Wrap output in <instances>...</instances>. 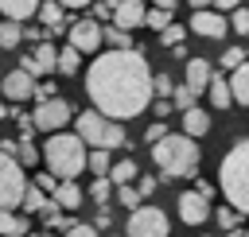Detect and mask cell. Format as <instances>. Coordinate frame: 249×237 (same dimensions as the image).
<instances>
[{"instance_id":"obj_1","label":"cell","mask_w":249,"mask_h":237,"mask_svg":"<svg viewBox=\"0 0 249 237\" xmlns=\"http://www.w3.org/2000/svg\"><path fill=\"white\" fill-rule=\"evenodd\" d=\"M86 93L109 120H132L152 105V66L140 51H105L86 70Z\"/></svg>"},{"instance_id":"obj_2","label":"cell","mask_w":249,"mask_h":237,"mask_svg":"<svg viewBox=\"0 0 249 237\" xmlns=\"http://www.w3.org/2000/svg\"><path fill=\"white\" fill-rule=\"evenodd\" d=\"M43 163H47V171L58 183H70V179H78L86 171L89 152H86V144H82L78 132H51L47 148H43Z\"/></svg>"},{"instance_id":"obj_3","label":"cell","mask_w":249,"mask_h":237,"mask_svg":"<svg viewBox=\"0 0 249 237\" xmlns=\"http://www.w3.org/2000/svg\"><path fill=\"white\" fill-rule=\"evenodd\" d=\"M152 163H156L167 179L198 175V163H202L198 140H191V136H183V132H167L160 144H152Z\"/></svg>"},{"instance_id":"obj_4","label":"cell","mask_w":249,"mask_h":237,"mask_svg":"<svg viewBox=\"0 0 249 237\" xmlns=\"http://www.w3.org/2000/svg\"><path fill=\"white\" fill-rule=\"evenodd\" d=\"M218 186L237 214H249V140H237L218 163Z\"/></svg>"},{"instance_id":"obj_5","label":"cell","mask_w":249,"mask_h":237,"mask_svg":"<svg viewBox=\"0 0 249 237\" xmlns=\"http://www.w3.org/2000/svg\"><path fill=\"white\" fill-rule=\"evenodd\" d=\"M74 132H78V136H82V144H86V148H93V152L124 148V128H121V120H109V117H105V113H97V109L78 113Z\"/></svg>"},{"instance_id":"obj_6","label":"cell","mask_w":249,"mask_h":237,"mask_svg":"<svg viewBox=\"0 0 249 237\" xmlns=\"http://www.w3.org/2000/svg\"><path fill=\"white\" fill-rule=\"evenodd\" d=\"M23 194H27L23 163H16V155L0 148V210H19Z\"/></svg>"},{"instance_id":"obj_7","label":"cell","mask_w":249,"mask_h":237,"mask_svg":"<svg viewBox=\"0 0 249 237\" xmlns=\"http://www.w3.org/2000/svg\"><path fill=\"white\" fill-rule=\"evenodd\" d=\"M128 237H167L171 233V221H167V214L160 210V206H140V210H132L128 214Z\"/></svg>"},{"instance_id":"obj_8","label":"cell","mask_w":249,"mask_h":237,"mask_svg":"<svg viewBox=\"0 0 249 237\" xmlns=\"http://www.w3.org/2000/svg\"><path fill=\"white\" fill-rule=\"evenodd\" d=\"M70 101L66 97H51V101H39L35 105V113H31V124L39 128V132H62L66 124H70Z\"/></svg>"},{"instance_id":"obj_9","label":"cell","mask_w":249,"mask_h":237,"mask_svg":"<svg viewBox=\"0 0 249 237\" xmlns=\"http://www.w3.org/2000/svg\"><path fill=\"white\" fill-rule=\"evenodd\" d=\"M101 43H105V39H101V23H97V19H74V23H70V47H74L78 54H97Z\"/></svg>"},{"instance_id":"obj_10","label":"cell","mask_w":249,"mask_h":237,"mask_svg":"<svg viewBox=\"0 0 249 237\" xmlns=\"http://www.w3.org/2000/svg\"><path fill=\"white\" fill-rule=\"evenodd\" d=\"M175 210H179V218H183L187 225H202V221L210 218V198L198 194V190H183L179 202H175Z\"/></svg>"},{"instance_id":"obj_11","label":"cell","mask_w":249,"mask_h":237,"mask_svg":"<svg viewBox=\"0 0 249 237\" xmlns=\"http://www.w3.org/2000/svg\"><path fill=\"white\" fill-rule=\"evenodd\" d=\"M191 31L202 35V39H222L230 31V19L222 12H214V8H206V12H195L191 16Z\"/></svg>"},{"instance_id":"obj_12","label":"cell","mask_w":249,"mask_h":237,"mask_svg":"<svg viewBox=\"0 0 249 237\" xmlns=\"http://www.w3.org/2000/svg\"><path fill=\"white\" fill-rule=\"evenodd\" d=\"M4 97L8 101H31L35 97V78L27 70H8L4 74Z\"/></svg>"},{"instance_id":"obj_13","label":"cell","mask_w":249,"mask_h":237,"mask_svg":"<svg viewBox=\"0 0 249 237\" xmlns=\"http://www.w3.org/2000/svg\"><path fill=\"white\" fill-rule=\"evenodd\" d=\"M144 19H148V8H144V0H117L113 27H121V31H132V27H140Z\"/></svg>"},{"instance_id":"obj_14","label":"cell","mask_w":249,"mask_h":237,"mask_svg":"<svg viewBox=\"0 0 249 237\" xmlns=\"http://www.w3.org/2000/svg\"><path fill=\"white\" fill-rule=\"evenodd\" d=\"M210 78H214V70H210V62L206 58H187V89L191 93H206L210 89Z\"/></svg>"},{"instance_id":"obj_15","label":"cell","mask_w":249,"mask_h":237,"mask_svg":"<svg viewBox=\"0 0 249 237\" xmlns=\"http://www.w3.org/2000/svg\"><path fill=\"white\" fill-rule=\"evenodd\" d=\"M39 4H43V0H0V12H4V19L23 23V19L39 16Z\"/></svg>"},{"instance_id":"obj_16","label":"cell","mask_w":249,"mask_h":237,"mask_svg":"<svg viewBox=\"0 0 249 237\" xmlns=\"http://www.w3.org/2000/svg\"><path fill=\"white\" fill-rule=\"evenodd\" d=\"M210 132V113L206 109H187L183 113V136H191V140H198V136H206Z\"/></svg>"},{"instance_id":"obj_17","label":"cell","mask_w":249,"mask_h":237,"mask_svg":"<svg viewBox=\"0 0 249 237\" xmlns=\"http://www.w3.org/2000/svg\"><path fill=\"white\" fill-rule=\"evenodd\" d=\"M82 198H86V190L78 186V179H70V183H58V186H54V202H58V210H78V206H82Z\"/></svg>"},{"instance_id":"obj_18","label":"cell","mask_w":249,"mask_h":237,"mask_svg":"<svg viewBox=\"0 0 249 237\" xmlns=\"http://www.w3.org/2000/svg\"><path fill=\"white\" fill-rule=\"evenodd\" d=\"M230 93H233V105H245L249 109V62H241L230 74Z\"/></svg>"},{"instance_id":"obj_19","label":"cell","mask_w":249,"mask_h":237,"mask_svg":"<svg viewBox=\"0 0 249 237\" xmlns=\"http://www.w3.org/2000/svg\"><path fill=\"white\" fill-rule=\"evenodd\" d=\"M27 218L23 214H16V210H0V237H23L27 233Z\"/></svg>"},{"instance_id":"obj_20","label":"cell","mask_w":249,"mask_h":237,"mask_svg":"<svg viewBox=\"0 0 249 237\" xmlns=\"http://www.w3.org/2000/svg\"><path fill=\"white\" fill-rule=\"evenodd\" d=\"M206 97H210V105H214V109H230V105H233L230 82H226V78H218V74L210 78V89H206Z\"/></svg>"},{"instance_id":"obj_21","label":"cell","mask_w":249,"mask_h":237,"mask_svg":"<svg viewBox=\"0 0 249 237\" xmlns=\"http://www.w3.org/2000/svg\"><path fill=\"white\" fill-rule=\"evenodd\" d=\"M31 58H35V70H39V74H47V70H58V51H54L47 39L35 47V54H31Z\"/></svg>"},{"instance_id":"obj_22","label":"cell","mask_w":249,"mask_h":237,"mask_svg":"<svg viewBox=\"0 0 249 237\" xmlns=\"http://www.w3.org/2000/svg\"><path fill=\"white\" fill-rule=\"evenodd\" d=\"M132 179H136V163H132V159L113 163V171H109V183H113V186H132Z\"/></svg>"},{"instance_id":"obj_23","label":"cell","mask_w":249,"mask_h":237,"mask_svg":"<svg viewBox=\"0 0 249 237\" xmlns=\"http://www.w3.org/2000/svg\"><path fill=\"white\" fill-rule=\"evenodd\" d=\"M62 4L58 0H47V4H39V19L47 23V27H54V31H62Z\"/></svg>"},{"instance_id":"obj_24","label":"cell","mask_w":249,"mask_h":237,"mask_svg":"<svg viewBox=\"0 0 249 237\" xmlns=\"http://www.w3.org/2000/svg\"><path fill=\"white\" fill-rule=\"evenodd\" d=\"M101 39L109 43V51H136L128 31H121V27H101Z\"/></svg>"},{"instance_id":"obj_25","label":"cell","mask_w":249,"mask_h":237,"mask_svg":"<svg viewBox=\"0 0 249 237\" xmlns=\"http://www.w3.org/2000/svg\"><path fill=\"white\" fill-rule=\"evenodd\" d=\"M19 39H23V27L12 23V19H4V23H0V51H16Z\"/></svg>"},{"instance_id":"obj_26","label":"cell","mask_w":249,"mask_h":237,"mask_svg":"<svg viewBox=\"0 0 249 237\" xmlns=\"http://www.w3.org/2000/svg\"><path fill=\"white\" fill-rule=\"evenodd\" d=\"M78 62H82V54L66 43V47L58 51V74H78Z\"/></svg>"},{"instance_id":"obj_27","label":"cell","mask_w":249,"mask_h":237,"mask_svg":"<svg viewBox=\"0 0 249 237\" xmlns=\"http://www.w3.org/2000/svg\"><path fill=\"white\" fill-rule=\"evenodd\" d=\"M86 167L93 171V179H109V171H113L109 152H89V163H86Z\"/></svg>"},{"instance_id":"obj_28","label":"cell","mask_w":249,"mask_h":237,"mask_svg":"<svg viewBox=\"0 0 249 237\" xmlns=\"http://www.w3.org/2000/svg\"><path fill=\"white\" fill-rule=\"evenodd\" d=\"M195 101H198V93H191L187 85H175V93H171V105H175L179 113H187V109H195Z\"/></svg>"},{"instance_id":"obj_29","label":"cell","mask_w":249,"mask_h":237,"mask_svg":"<svg viewBox=\"0 0 249 237\" xmlns=\"http://www.w3.org/2000/svg\"><path fill=\"white\" fill-rule=\"evenodd\" d=\"M43 206H47V198H43V190H39L35 183H27V194H23V210H27V214H39Z\"/></svg>"},{"instance_id":"obj_30","label":"cell","mask_w":249,"mask_h":237,"mask_svg":"<svg viewBox=\"0 0 249 237\" xmlns=\"http://www.w3.org/2000/svg\"><path fill=\"white\" fill-rule=\"evenodd\" d=\"M152 31H167L171 27V12H163V8H148V19H144Z\"/></svg>"},{"instance_id":"obj_31","label":"cell","mask_w":249,"mask_h":237,"mask_svg":"<svg viewBox=\"0 0 249 237\" xmlns=\"http://www.w3.org/2000/svg\"><path fill=\"white\" fill-rule=\"evenodd\" d=\"M152 93H156V101H171V93H175L171 78H167V74H156V78H152Z\"/></svg>"},{"instance_id":"obj_32","label":"cell","mask_w":249,"mask_h":237,"mask_svg":"<svg viewBox=\"0 0 249 237\" xmlns=\"http://www.w3.org/2000/svg\"><path fill=\"white\" fill-rule=\"evenodd\" d=\"M183 35H187V27H179V23H171V27H167V31H160V43H163V47H171V51H175V47H179V43H183Z\"/></svg>"},{"instance_id":"obj_33","label":"cell","mask_w":249,"mask_h":237,"mask_svg":"<svg viewBox=\"0 0 249 237\" xmlns=\"http://www.w3.org/2000/svg\"><path fill=\"white\" fill-rule=\"evenodd\" d=\"M113 190H117V186H113L109 179H93V186H89V194H93V202H101V206L109 202V194H113Z\"/></svg>"},{"instance_id":"obj_34","label":"cell","mask_w":249,"mask_h":237,"mask_svg":"<svg viewBox=\"0 0 249 237\" xmlns=\"http://www.w3.org/2000/svg\"><path fill=\"white\" fill-rule=\"evenodd\" d=\"M117 198H121V206H128V214L140 210V190L136 186H117Z\"/></svg>"},{"instance_id":"obj_35","label":"cell","mask_w":249,"mask_h":237,"mask_svg":"<svg viewBox=\"0 0 249 237\" xmlns=\"http://www.w3.org/2000/svg\"><path fill=\"white\" fill-rule=\"evenodd\" d=\"M230 31H237V35H249V8H237V12L230 16Z\"/></svg>"},{"instance_id":"obj_36","label":"cell","mask_w":249,"mask_h":237,"mask_svg":"<svg viewBox=\"0 0 249 237\" xmlns=\"http://www.w3.org/2000/svg\"><path fill=\"white\" fill-rule=\"evenodd\" d=\"M241 62H245V51H241V47H230V51L222 54V70H237Z\"/></svg>"},{"instance_id":"obj_37","label":"cell","mask_w":249,"mask_h":237,"mask_svg":"<svg viewBox=\"0 0 249 237\" xmlns=\"http://www.w3.org/2000/svg\"><path fill=\"white\" fill-rule=\"evenodd\" d=\"M218 225H222L226 233H233V229H237V210H233V206H222V210H218Z\"/></svg>"},{"instance_id":"obj_38","label":"cell","mask_w":249,"mask_h":237,"mask_svg":"<svg viewBox=\"0 0 249 237\" xmlns=\"http://www.w3.org/2000/svg\"><path fill=\"white\" fill-rule=\"evenodd\" d=\"M39 159H43V152H39L31 140H23V144H19V163H39Z\"/></svg>"},{"instance_id":"obj_39","label":"cell","mask_w":249,"mask_h":237,"mask_svg":"<svg viewBox=\"0 0 249 237\" xmlns=\"http://www.w3.org/2000/svg\"><path fill=\"white\" fill-rule=\"evenodd\" d=\"M113 12H117V0H97L93 4V19L101 23V19H113Z\"/></svg>"},{"instance_id":"obj_40","label":"cell","mask_w":249,"mask_h":237,"mask_svg":"<svg viewBox=\"0 0 249 237\" xmlns=\"http://www.w3.org/2000/svg\"><path fill=\"white\" fill-rule=\"evenodd\" d=\"M163 136H167V124H163V120H156V124H148V132H144V140H148V144H160Z\"/></svg>"},{"instance_id":"obj_41","label":"cell","mask_w":249,"mask_h":237,"mask_svg":"<svg viewBox=\"0 0 249 237\" xmlns=\"http://www.w3.org/2000/svg\"><path fill=\"white\" fill-rule=\"evenodd\" d=\"M62 237H97V225H82V221H74Z\"/></svg>"},{"instance_id":"obj_42","label":"cell","mask_w":249,"mask_h":237,"mask_svg":"<svg viewBox=\"0 0 249 237\" xmlns=\"http://www.w3.org/2000/svg\"><path fill=\"white\" fill-rule=\"evenodd\" d=\"M35 186H39V190H54V186H58V179H54L51 171H43V175L35 179Z\"/></svg>"},{"instance_id":"obj_43","label":"cell","mask_w":249,"mask_h":237,"mask_svg":"<svg viewBox=\"0 0 249 237\" xmlns=\"http://www.w3.org/2000/svg\"><path fill=\"white\" fill-rule=\"evenodd\" d=\"M136 190H140V198H148V194L156 190V179H152V175H144V179L136 183Z\"/></svg>"},{"instance_id":"obj_44","label":"cell","mask_w":249,"mask_h":237,"mask_svg":"<svg viewBox=\"0 0 249 237\" xmlns=\"http://www.w3.org/2000/svg\"><path fill=\"white\" fill-rule=\"evenodd\" d=\"M171 109H175V105H171V101H156V120H163V117H167V113H171Z\"/></svg>"},{"instance_id":"obj_45","label":"cell","mask_w":249,"mask_h":237,"mask_svg":"<svg viewBox=\"0 0 249 237\" xmlns=\"http://www.w3.org/2000/svg\"><path fill=\"white\" fill-rule=\"evenodd\" d=\"M214 8H218V12H222V8H230V12H237V8H241V0H214Z\"/></svg>"},{"instance_id":"obj_46","label":"cell","mask_w":249,"mask_h":237,"mask_svg":"<svg viewBox=\"0 0 249 237\" xmlns=\"http://www.w3.org/2000/svg\"><path fill=\"white\" fill-rule=\"evenodd\" d=\"M195 12H206V8H214V0H187Z\"/></svg>"},{"instance_id":"obj_47","label":"cell","mask_w":249,"mask_h":237,"mask_svg":"<svg viewBox=\"0 0 249 237\" xmlns=\"http://www.w3.org/2000/svg\"><path fill=\"white\" fill-rule=\"evenodd\" d=\"M179 0H152V8H163V12H175Z\"/></svg>"},{"instance_id":"obj_48","label":"cell","mask_w":249,"mask_h":237,"mask_svg":"<svg viewBox=\"0 0 249 237\" xmlns=\"http://www.w3.org/2000/svg\"><path fill=\"white\" fill-rule=\"evenodd\" d=\"M62 8H89V0H58Z\"/></svg>"},{"instance_id":"obj_49","label":"cell","mask_w":249,"mask_h":237,"mask_svg":"<svg viewBox=\"0 0 249 237\" xmlns=\"http://www.w3.org/2000/svg\"><path fill=\"white\" fill-rule=\"evenodd\" d=\"M245 237H249V229H245Z\"/></svg>"}]
</instances>
